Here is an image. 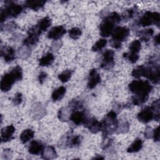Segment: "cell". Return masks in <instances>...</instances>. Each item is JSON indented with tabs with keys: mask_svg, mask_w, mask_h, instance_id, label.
<instances>
[{
	"mask_svg": "<svg viewBox=\"0 0 160 160\" xmlns=\"http://www.w3.org/2000/svg\"><path fill=\"white\" fill-rule=\"evenodd\" d=\"M22 96L20 92H17L14 94V96L12 99V102L15 105H19L22 102Z\"/></svg>",
	"mask_w": 160,
	"mask_h": 160,
	"instance_id": "cell-40",
	"label": "cell"
},
{
	"mask_svg": "<svg viewBox=\"0 0 160 160\" xmlns=\"http://www.w3.org/2000/svg\"><path fill=\"white\" fill-rule=\"evenodd\" d=\"M88 119L84 112L80 111H75L71 113L70 120H71L75 124L80 125L85 124Z\"/></svg>",
	"mask_w": 160,
	"mask_h": 160,
	"instance_id": "cell-13",
	"label": "cell"
},
{
	"mask_svg": "<svg viewBox=\"0 0 160 160\" xmlns=\"http://www.w3.org/2000/svg\"><path fill=\"white\" fill-rule=\"evenodd\" d=\"M46 1H38V0H28L25 2V6L33 10H38L45 4Z\"/></svg>",
	"mask_w": 160,
	"mask_h": 160,
	"instance_id": "cell-21",
	"label": "cell"
},
{
	"mask_svg": "<svg viewBox=\"0 0 160 160\" xmlns=\"http://www.w3.org/2000/svg\"><path fill=\"white\" fill-rule=\"evenodd\" d=\"M47 74L45 72H41L39 73L38 76V80L41 84H42L47 78Z\"/></svg>",
	"mask_w": 160,
	"mask_h": 160,
	"instance_id": "cell-46",
	"label": "cell"
},
{
	"mask_svg": "<svg viewBox=\"0 0 160 160\" xmlns=\"http://www.w3.org/2000/svg\"><path fill=\"white\" fill-rule=\"evenodd\" d=\"M11 72L13 74V76H14L16 81H19L22 79V69L20 66H16V67H14L11 71Z\"/></svg>",
	"mask_w": 160,
	"mask_h": 160,
	"instance_id": "cell-35",
	"label": "cell"
},
{
	"mask_svg": "<svg viewBox=\"0 0 160 160\" xmlns=\"http://www.w3.org/2000/svg\"><path fill=\"white\" fill-rule=\"evenodd\" d=\"M160 102L159 99H157L154 101L151 106V108L152 109L154 114V119L156 121H159V111H160Z\"/></svg>",
	"mask_w": 160,
	"mask_h": 160,
	"instance_id": "cell-30",
	"label": "cell"
},
{
	"mask_svg": "<svg viewBox=\"0 0 160 160\" xmlns=\"http://www.w3.org/2000/svg\"><path fill=\"white\" fill-rule=\"evenodd\" d=\"M1 56L7 62H10L15 59V51L14 49L10 46H8L4 49H1Z\"/></svg>",
	"mask_w": 160,
	"mask_h": 160,
	"instance_id": "cell-17",
	"label": "cell"
},
{
	"mask_svg": "<svg viewBox=\"0 0 160 160\" xmlns=\"http://www.w3.org/2000/svg\"><path fill=\"white\" fill-rule=\"evenodd\" d=\"M142 76L149 79L152 83L158 84L159 82L160 72L158 65L155 66H143Z\"/></svg>",
	"mask_w": 160,
	"mask_h": 160,
	"instance_id": "cell-4",
	"label": "cell"
},
{
	"mask_svg": "<svg viewBox=\"0 0 160 160\" xmlns=\"http://www.w3.org/2000/svg\"><path fill=\"white\" fill-rule=\"evenodd\" d=\"M28 151L31 154L38 155L42 151V144L39 141L33 140L30 142Z\"/></svg>",
	"mask_w": 160,
	"mask_h": 160,
	"instance_id": "cell-18",
	"label": "cell"
},
{
	"mask_svg": "<svg viewBox=\"0 0 160 160\" xmlns=\"http://www.w3.org/2000/svg\"><path fill=\"white\" fill-rule=\"evenodd\" d=\"M142 72H143V66H141L134 69L131 72V74L133 77L139 78L142 76Z\"/></svg>",
	"mask_w": 160,
	"mask_h": 160,
	"instance_id": "cell-39",
	"label": "cell"
},
{
	"mask_svg": "<svg viewBox=\"0 0 160 160\" xmlns=\"http://www.w3.org/2000/svg\"><path fill=\"white\" fill-rule=\"evenodd\" d=\"M81 33L82 32H81V29L76 27L72 28L69 31V36L71 38H72L73 39H78L81 36Z\"/></svg>",
	"mask_w": 160,
	"mask_h": 160,
	"instance_id": "cell-34",
	"label": "cell"
},
{
	"mask_svg": "<svg viewBox=\"0 0 160 160\" xmlns=\"http://www.w3.org/2000/svg\"><path fill=\"white\" fill-rule=\"evenodd\" d=\"M142 147V141L141 139H136L128 148L127 151L130 153L136 152L141 149Z\"/></svg>",
	"mask_w": 160,
	"mask_h": 160,
	"instance_id": "cell-24",
	"label": "cell"
},
{
	"mask_svg": "<svg viewBox=\"0 0 160 160\" xmlns=\"http://www.w3.org/2000/svg\"><path fill=\"white\" fill-rule=\"evenodd\" d=\"M107 44V40L105 39H100L95 42V44L92 47V51H98L102 49L104 47L106 46Z\"/></svg>",
	"mask_w": 160,
	"mask_h": 160,
	"instance_id": "cell-33",
	"label": "cell"
},
{
	"mask_svg": "<svg viewBox=\"0 0 160 160\" xmlns=\"http://www.w3.org/2000/svg\"><path fill=\"white\" fill-rule=\"evenodd\" d=\"M15 131V128L12 125H9L3 128L1 131V139L2 142H8L12 138V135Z\"/></svg>",
	"mask_w": 160,
	"mask_h": 160,
	"instance_id": "cell-15",
	"label": "cell"
},
{
	"mask_svg": "<svg viewBox=\"0 0 160 160\" xmlns=\"http://www.w3.org/2000/svg\"><path fill=\"white\" fill-rule=\"evenodd\" d=\"M41 33V31L37 25L32 27L28 31V36L24 40V44L27 46L36 44L38 41L39 36Z\"/></svg>",
	"mask_w": 160,
	"mask_h": 160,
	"instance_id": "cell-6",
	"label": "cell"
},
{
	"mask_svg": "<svg viewBox=\"0 0 160 160\" xmlns=\"http://www.w3.org/2000/svg\"><path fill=\"white\" fill-rule=\"evenodd\" d=\"M16 81L14 76L10 71L5 74L1 80V89L3 92H7L11 89L12 84Z\"/></svg>",
	"mask_w": 160,
	"mask_h": 160,
	"instance_id": "cell-8",
	"label": "cell"
},
{
	"mask_svg": "<svg viewBox=\"0 0 160 160\" xmlns=\"http://www.w3.org/2000/svg\"><path fill=\"white\" fill-rule=\"evenodd\" d=\"M22 11V8L21 5L10 3L4 9H1V22L2 23L5 20L9 18H15L18 16Z\"/></svg>",
	"mask_w": 160,
	"mask_h": 160,
	"instance_id": "cell-3",
	"label": "cell"
},
{
	"mask_svg": "<svg viewBox=\"0 0 160 160\" xmlns=\"http://www.w3.org/2000/svg\"><path fill=\"white\" fill-rule=\"evenodd\" d=\"M61 46H62L61 41H60L59 39L54 40V41L52 43L51 49L54 51H57L61 47Z\"/></svg>",
	"mask_w": 160,
	"mask_h": 160,
	"instance_id": "cell-41",
	"label": "cell"
},
{
	"mask_svg": "<svg viewBox=\"0 0 160 160\" xmlns=\"http://www.w3.org/2000/svg\"><path fill=\"white\" fill-rule=\"evenodd\" d=\"M34 131L31 129L24 130L20 135V140L22 143H26L34 137Z\"/></svg>",
	"mask_w": 160,
	"mask_h": 160,
	"instance_id": "cell-26",
	"label": "cell"
},
{
	"mask_svg": "<svg viewBox=\"0 0 160 160\" xmlns=\"http://www.w3.org/2000/svg\"><path fill=\"white\" fill-rule=\"evenodd\" d=\"M56 157V151L52 146H47L42 151V158L44 159H52Z\"/></svg>",
	"mask_w": 160,
	"mask_h": 160,
	"instance_id": "cell-20",
	"label": "cell"
},
{
	"mask_svg": "<svg viewBox=\"0 0 160 160\" xmlns=\"http://www.w3.org/2000/svg\"><path fill=\"white\" fill-rule=\"evenodd\" d=\"M51 19L48 17H45L41 19L38 24H37V26L39 29V30L42 32L44 31H46L51 25Z\"/></svg>",
	"mask_w": 160,
	"mask_h": 160,
	"instance_id": "cell-27",
	"label": "cell"
},
{
	"mask_svg": "<svg viewBox=\"0 0 160 160\" xmlns=\"http://www.w3.org/2000/svg\"><path fill=\"white\" fill-rule=\"evenodd\" d=\"M152 138H154V140L156 142H158L159 141V127H157L155 129L153 130Z\"/></svg>",
	"mask_w": 160,
	"mask_h": 160,
	"instance_id": "cell-44",
	"label": "cell"
},
{
	"mask_svg": "<svg viewBox=\"0 0 160 160\" xmlns=\"http://www.w3.org/2000/svg\"><path fill=\"white\" fill-rule=\"evenodd\" d=\"M101 81V77L96 69H92L90 71L88 77V82L87 86L89 89H92L95 88L98 84Z\"/></svg>",
	"mask_w": 160,
	"mask_h": 160,
	"instance_id": "cell-12",
	"label": "cell"
},
{
	"mask_svg": "<svg viewBox=\"0 0 160 160\" xmlns=\"http://www.w3.org/2000/svg\"><path fill=\"white\" fill-rule=\"evenodd\" d=\"M153 32H154L153 29L151 28V29H147L143 31H141L139 32L138 34L142 41H148L151 38L152 35L153 34Z\"/></svg>",
	"mask_w": 160,
	"mask_h": 160,
	"instance_id": "cell-28",
	"label": "cell"
},
{
	"mask_svg": "<svg viewBox=\"0 0 160 160\" xmlns=\"http://www.w3.org/2000/svg\"><path fill=\"white\" fill-rule=\"evenodd\" d=\"M114 24L106 18L99 26L100 34L102 37H108L112 34L114 31Z\"/></svg>",
	"mask_w": 160,
	"mask_h": 160,
	"instance_id": "cell-10",
	"label": "cell"
},
{
	"mask_svg": "<svg viewBox=\"0 0 160 160\" xmlns=\"http://www.w3.org/2000/svg\"><path fill=\"white\" fill-rule=\"evenodd\" d=\"M153 130L151 127L148 126L146 128L145 131H144V136L147 139H150L152 137L153 135Z\"/></svg>",
	"mask_w": 160,
	"mask_h": 160,
	"instance_id": "cell-42",
	"label": "cell"
},
{
	"mask_svg": "<svg viewBox=\"0 0 160 160\" xmlns=\"http://www.w3.org/2000/svg\"><path fill=\"white\" fill-rule=\"evenodd\" d=\"M137 118L141 122L148 123L154 119V114L151 107H146L138 114Z\"/></svg>",
	"mask_w": 160,
	"mask_h": 160,
	"instance_id": "cell-11",
	"label": "cell"
},
{
	"mask_svg": "<svg viewBox=\"0 0 160 160\" xmlns=\"http://www.w3.org/2000/svg\"><path fill=\"white\" fill-rule=\"evenodd\" d=\"M93 159H103L104 158H102V157H101V156H98V157H94Z\"/></svg>",
	"mask_w": 160,
	"mask_h": 160,
	"instance_id": "cell-49",
	"label": "cell"
},
{
	"mask_svg": "<svg viewBox=\"0 0 160 160\" xmlns=\"http://www.w3.org/2000/svg\"><path fill=\"white\" fill-rule=\"evenodd\" d=\"M111 46L112 47H113L114 48H116V49H118L121 47V42H116V41H113L111 42Z\"/></svg>",
	"mask_w": 160,
	"mask_h": 160,
	"instance_id": "cell-47",
	"label": "cell"
},
{
	"mask_svg": "<svg viewBox=\"0 0 160 160\" xmlns=\"http://www.w3.org/2000/svg\"><path fill=\"white\" fill-rule=\"evenodd\" d=\"M123 56H124V58H125L126 59L129 60L132 63L136 62L139 59V56L138 54L132 53L131 52L123 54Z\"/></svg>",
	"mask_w": 160,
	"mask_h": 160,
	"instance_id": "cell-37",
	"label": "cell"
},
{
	"mask_svg": "<svg viewBox=\"0 0 160 160\" xmlns=\"http://www.w3.org/2000/svg\"><path fill=\"white\" fill-rule=\"evenodd\" d=\"M71 108L63 107L61 108L58 112V118L60 121L63 122H67L70 120V116L71 114Z\"/></svg>",
	"mask_w": 160,
	"mask_h": 160,
	"instance_id": "cell-19",
	"label": "cell"
},
{
	"mask_svg": "<svg viewBox=\"0 0 160 160\" xmlns=\"http://www.w3.org/2000/svg\"><path fill=\"white\" fill-rule=\"evenodd\" d=\"M12 156V151L9 149H6L2 153V157L4 159H10Z\"/></svg>",
	"mask_w": 160,
	"mask_h": 160,
	"instance_id": "cell-43",
	"label": "cell"
},
{
	"mask_svg": "<svg viewBox=\"0 0 160 160\" xmlns=\"http://www.w3.org/2000/svg\"><path fill=\"white\" fill-rule=\"evenodd\" d=\"M18 54L19 57L21 59L28 58L31 54V51H30V49L29 48V46H27L26 45L21 46L18 49Z\"/></svg>",
	"mask_w": 160,
	"mask_h": 160,
	"instance_id": "cell-29",
	"label": "cell"
},
{
	"mask_svg": "<svg viewBox=\"0 0 160 160\" xmlns=\"http://www.w3.org/2000/svg\"><path fill=\"white\" fill-rule=\"evenodd\" d=\"M129 128V124L128 122H123L120 124H118L116 132L118 134L119 133H126L128 131Z\"/></svg>",
	"mask_w": 160,
	"mask_h": 160,
	"instance_id": "cell-36",
	"label": "cell"
},
{
	"mask_svg": "<svg viewBox=\"0 0 160 160\" xmlns=\"http://www.w3.org/2000/svg\"><path fill=\"white\" fill-rule=\"evenodd\" d=\"M66 29L62 26H58L52 28L48 33V38L57 40L66 33Z\"/></svg>",
	"mask_w": 160,
	"mask_h": 160,
	"instance_id": "cell-14",
	"label": "cell"
},
{
	"mask_svg": "<svg viewBox=\"0 0 160 160\" xmlns=\"http://www.w3.org/2000/svg\"><path fill=\"white\" fill-rule=\"evenodd\" d=\"M106 18L108 19L109 20H110L111 21H112L114 24L118 23L119 22L121 21V19L119 14L115 12H112L110 15H109L108 17H106Z\"/></svg>",
	"mask_w": 160,
	"mask_h": 160,
	"instance_id": "cell-38",
	"label": "cell"
},
{
	"mask_svg": "<svg viewBox=\"0 0 160 160\" xmlns=\"http://www.w3.org/2000/svg\"><path fill=\"white\" fill-rule=\"evenodd\" d=\"M66 93V88L64 86H61L55 89L52 93V99L54 101L61 100Z\"/></svg>",
	"mask_w": 160,
	"mask_h": 160,
	"instance_id": "cell-25",
	"label": "cell"
},
{
	"mask_svg": "<svg viewBox=\"0 0 160 160\" xmlns=\"http://www.w3.org/2000/svg\"><path fill=\"white\" fill-rule=\"evenodd\" d=\"M154 44L158 45L159 44V34H157L155 37H154Z\"/></svg>",
	"mask_w": 160,
	"mask_h": 160,
	"instance_id": "cell-48",
	"label": "cell"
},
{
	"mask_svg": "<svg viewBox=\"0 0 160 160\" xmlns=\"http://www.w3.org/2000/svg\"><path fill=\"white\" fill-rule=\"evenodd\" d=\"M72 76V71L71 70L67 69L62 72L58 75L59 79L62 82H68L71 78Z\"/></svg>",
	"mask_w": 160,
	"mask_h": 160,
	"instance_id": "cell-32",
	"label": "cell"
},
{
	"mask_svg": "<svg viewBox=\"0 0 160 160\" xmlns=\"http://www.w3.org/2000/svg\"><path fill=\"white\" fill-rule=\"evenodd\" d=\"M54 59V55L51 52H48L39 59V64L41 66H48L53 62Z\"/></svg>",
	"mask_w": 160,
	"mask_h": 160,
	"instance_id": "cell-22",
	"label": "cell"
},
{
	"mask_svg": "<svg viewBox=\"0 0 160 160\" xmlns=\"http://www.w3.org/2000/svg\"><path fill=\"white\" fill-rule=\"evenodd\" d=\"M129 48L131 52L138 54L141 48V42L139 40H134L129 44Z\"/></svg>",
	"mask_w": 160,
	"mask_h": 160,
	"instance_id": "cell-31",
	"label": "cell"
},
{
	"mask_svg": "<svg viewBox=\"0 0 160 160\" xmlns=\"http://www.w3.org/2000/svg\"><path fill=\"white\" fill-rule=\"evenodd\" d=\"M129 89L135 95L132 97V103L138 106L144 103L148 99L149 94L152 89V86L147 81H133L129 84Z\"/></svg>",
	"mask_w": 160,
	"mask_h": 160,
	"instance_id": "cell-1",
	"label": "cell"
},
{
	"mask_svg": "<svg viewBox=\"0 0 160 160\" xmlns=\"http://www.w3.org/2000/svg\"><path fill=\"white\" fill-rule=\"evenodd\" d=\"M129 34V30L126 27H117L112 33V40L119 42L125 40Z\"/></svg>",
	"mask_w": 160,
	"mask_h": 160,
	"instance_id": "cell-9",
	"label": "cell"
},
{
	"mask_svg": "<svg viewBox=\"0 0 160 160\" xmlns=\"http://www.w3.org/2000/svg\"><path fill=\"white\" fill-rule=\"evenodd\" d=\"M159 14L156 12L147 11L140 19L139 24L142 26H148L152 24L159 25Z\"/></svg>",
	"mask_w": 160,
	"mask_h": 160,
	"instance_id": "cell-5",
	"label": "cell"
},
{
	"mask_svg": "<svg viewBox=\"0 0 160 160\" xmlns=\"http://www.w3.org/2000/svg\"><path fill=\"white\" fill-rule=\"evenodd\" d=\"M84 125L92 133H96L101 129V123L94 118L88 119Z\"/></svg>",
	"mask_w": 160,
	"mask_h": 160,
	"instance_id": "cell-16",
	"label": "cell"
},
{
	"mask_svg": "<svg viewBox=\"0 0 160 160\" xmlns=\"http://www.w3.org/2000/svg\"><path fill=\"white\" fill-rule=\"evenodd\" d=\"M16 24L14 22H11L4 26V29L6 31L12 30L14 29H16Z\"/></svg>",
	"mask_w": 160,
	"mask_h": 160,
	"instance_id": "cell-45",
	"label": "cell"
},
{
	"mask_svg": "<svg viewBox=\"0 0 160 160\" xmlns=\"http://www.w3.org/2000/svg\"><path fill=\"white\" fill-rule=\"evenodd\" d=\"M116 112L114 111H111L108 112L102 122H101V129L104 136H107L108 135L111 134L116 132L118 127Z\"/></svg>",
	"mask_w": 160,
	"mask_h": 160,
	"instance_id": "cell-2",
	"label": "cell"
},
{
	"mask_svg": "<svg viewBox=\"0 0 160 160\" xmlns=\"http://www.w3.org/2000/svg\"><path fill=\"white\" fill-rule=\"evenodd\" d=\"M31 110L32 115L34 116V119H39L44 115L45 109L39 103L38 104H36Z\"/></svg>",
	"mask_w": 160,
	"mask_h": 160,
	"instance_id": "cell-23",
	"label": "cell"
},
{
	"mask_svg": "<svg viewBox=\"0 0 160 160\" xmlns=\"http://www.w3.org/2000/svg\"><path fill=\"white\" fill-rule=\"evenodd\" d=\"M114 52L111 49H107L103 53V58L101 64V67L104 69H111L114 64Z\"/></svg>",
	"mask_w": 160,
	"mask_h": 160,
	"instance_id": "cell-7",
	"label": "cell"
}]
</instances>
